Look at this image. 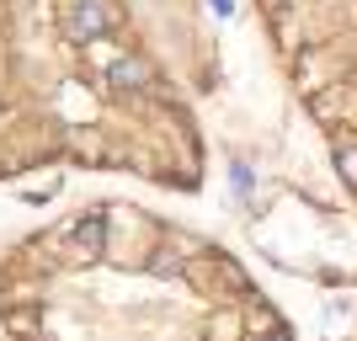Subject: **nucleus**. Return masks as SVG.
Wrapping results in <instances>:
<instances>
[{
  "label": "nucleus",
  "mask_w": 357,
  "mask_h": 341,
  "mask_svg": "<svg viewBox=\"0 0 357 341\" xmlns=\"http://www.w3.org/2000/svg\"><path fill=\"white\" fill-rule=\"evenodd\" d=\"M261 341H288V331H267V336H261Z\"/></svg>",
  "instance_id": "3"
},
{
  "label": "nucleus",
  "mask_w": 357,
  "mask_h": 341,
  "mask_svg": "<svg viewBox=\"0 0 357 341\" xmlns=\"http://www.w3.org/2000/svg\"><path fill=\"white\" fill-rule=\"evenodd\" d=\"M342 176L357 187V149H342Z\"/></svg>",
  "instance_id": "2"
},
{
  "label": "nucleus",
  "mask_w": 357,
  "mask_h": 341,
  "mask_svg": "<svg viewBox=\"0 0 357 341\" xmlns=\"http://www.w3.org/2000/svg\"><path fill=\"white\" fill-rule=\"evenodd\" d=\"M102 219H86V224H75V256H80V262H96V256H102Z\"/></svg>",
  "instance_id": "1"
}]
</instances>
